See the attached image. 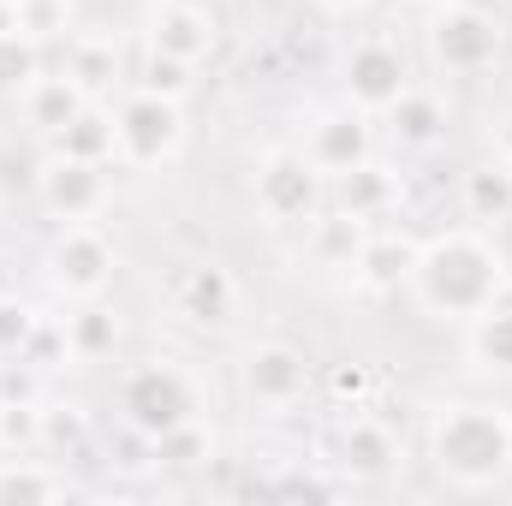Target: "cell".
I'll return each mask as SVG.
<instances>
[{
	"label": "cell",
	"mask_w": 512,
	"mask_h": 506,
	"mask_svg": "<svg viewBox=\"0 0 512 506\" xmlns=\"http://www.w3.org/2000/svg\"><path fill=\"white\" fill-rule=\"evenodd\" d=\"M316 6H322V12H334V18H352V12H364L370 0H316Z\"/></svg>",
	"instance_id": "e575fe53"
},
{
	"label": "cell",
	"mask_w": 512,
	"mask_h": 506,
	"mask_svg": "<svg viewBox=\"0 0 512 506\" xmlns=\"http://www.w3.org/2000/svg\"><path fill=\"white\" fill-rule=\"evenodd\" d=\"M12 30H24L18 24V0H0V36H12Z\"/></svg>",
	"instance_id": "d590c367"
},
{
	"label": "cell",
	"mask_w": 512,
	"mask_h": 506,
	"mask_svg": "<svg viewBox=\"0 0 512 506\" xmlns=\"http://www.w3.org/2000/svg\"><path fill=\"white\" fill-rule=\"evenodd\" d=\"M298 149H304L310 167L334 185L340 173H352V167H364V161L376 155V120L358 114L352 102H334V108L310 114V126H304V137H298Z\"/></svg>",
	"instance_id": "7c38bea8"
},
{
	"label": "cell",
	"mask_w": 512,
	"mask_h": 506,
	"mask_svg": "<svg viewBox=\"0 0 512 506\" xmlns=\"http://www.w3.org/2000/svg\"><path fill=\"white\" fill-rule=\"evenodd\" d=\"M501 292H512V268L507 251L495 245L489 227H441L417 245V262H411V298L435 316V322H453L465 328L477 310H489Z\"/></svg>",
	"instance_id": "6da1fadb"
},
{
	"label": "cell",
	"mask_w": 512,
	"mask_h": 506,
	"mask_svg": "<svg viewBox=\"0 0 512 506\" xmlns=\"http://www.w3.org/2000/svg\"><path fill=\"white\" fill-rule=\"evenodd\" d=\"M114 411L131 441H161L203 417V387L179 358H137L114 381Z\"/></svg>",
	"instance_id": "3957f363"
},
{
	"label": "cell",
	"mask_w": 512,
	"mask_h": 506,
	"mask_svg": "<svg viewBox=\"0 0 512 506\" xmlns=\"http://www.w3.org/2000/svg\"><path fill=\"white\" fill-rule=\"evenodd\" d=\"M233 381H239V399L262 411V417H286L310 399L316 387V358L298 346V340H280V334H262L239 352L233 364Z\"/></svg>",
	"instance_id": "8992f818"
},
{
	"label": "cell",
	"mask_w": 512,
	"mask_h": 506,
	"mask_svg": "<svg viewBox=\"0 0 512 506\" xmlns=\"http://www.w3.org/2000/svg\"><path fill=\"white\" fill-rule=\"evenodd\" d=\"M18 358H30V364H36V370H48V376H54V370H66V364H72L66 322H60V316H42V322H36V334L24 340V352H18Z\"/></svg>",
	"instance_id": "1f68e13d"
},
{
	"label": "cell",
	"mask_w": 512,
	"mask_h": 506,
	"mask_svg": "<svg viewBox=\"0 0 512 506\" xmlns=\"http://www.w3.org/2000/svg\"><path fill=\"white\" fill-rule=\"evenodd\" d=\"M417 233L411 227H370V239H364V256H358V268H352V286L358 292H370V298H393L399 286H411V262H417Z\"/></svg>",
	"instance_id": "9a60e30c"
},
{
	"label": "cell",
	"mask_w": 512,
	"mask_h": 506,
	"mask_svg": "<svg viewBox=\"0 0 512 506\" xmlns=\"http://www.w3.org/2000/svg\"><path fill=\"white\" fill-rule=\"evenodd\" d=\"M48 149L78 155V161H102V167H114V108H108V102H90L72 126H60L54 137H48Z\"/></svg>",
	"instance_id": "d4e9b609"
},
{
	"label": "cell",
	"mask_w": 512,
	"mask_h": 506,
	"mask_svg": "<svg viewBox=\"0 0 512 506\" xmlns=\"http://www.w3.org/2000/svg\"><path fill=\"white\" fill-rule=\"evenodd\" d=\"M60 72H66L84 96L108 102L114 84H120V42H114L108 30H72V36H66V54H60Z\"/></svg>",
	"instance_id": "d6986e66"
},
{
	"label": "cell",
	"mask_w": 512,
	"mask_h": 506,
	"mask_svg": "<svg viewBox=\"0 0 512 506\" xmlns=\"http://www.w3.org/2000/svg\"><path fill=\"white\" fill-rule=\"evenodd\" d=\"M137 90H155V96H167V102H191V90H197V66H185V60H173V54H149L143 48V60H137V78H131Z\"/></svg>",
	"instance_id": "484cf974"
},
{
	"label": "cell",
	"mask_w": 512,
	"mask_h": 506,
	"mask_svg": "<svg viewBox=\"0 0 512 506\" xmlns=\"http://www.w3.org/2000/svg\"><path fill=\"white\" fill-rule=\"evenodd\" d=\"M84 435H90V423H84V411L78 405H42V453H78L84 447Z\"/></svg>",
	"instance_id": "4dcf8cb0"
},
{
	"label": "cell",
	"mask_w": 512,
	"mask_h": 506,
	"mask_svg": "<svg viewBox=\"0 0 512 506\" xmlns=\"http://www.w3.org/2000/svg\"><path fill=\"white\" fill-rule=\"evenodd\" d=\"M36 322H42V310H36L30 298L0 292V358H18V352H24V340L36 334Z\"/></svg>",
	"instance_id": "d6a6232c"
},
{
	"label": "cell",
	"mask_w": 512,
	"mask_h": 506,
	"mask_svg": "<svg viewBox=\"0 0 512 506\" xmlns=\"http://www.w3.org/2000/svg\"><path fill=\"white\" fill-rule=\"evenodd\" d=\"M167 304H173V316H179V322H191V328H203V334H209V328H227V322L239 316L245 286H239V274H233L227 262L203 256V262H185V268L173 274Z\"/></svg>",
	"instance_id": "4fadbf2b"
},
{
	"label": "cell",
	"mask_w": 512,
	"mask_h": 506,
	"mask_svg": "<svg viewBox=\"0 0 512 506\" xmlns=\"http://www.w3.org/2000/svg\"><path fill=\"white\" fill-rule=\"evenodd\" d=\"M42 274L66 304L108 298V286L120 274V245L96 221H66V227H54V239L42 251Z\"/></svg>",
	"instance_id": "ba28073f"
},
{
	"label": "cell",
	"mask_w": 512,
	"mask_h": 506,
	"mask_svg": "<svg viewBox=\"0 0 512 506\" xmlns=\"http://www.w3.org/2000/svg\"><path fill=\"white\" fill-rule=\"evenodd\" d=\"M399 459H405V441H399V429L376 417V411H364V405H352V417H340V429H334V471L358 489V483H387L393 471H399Z\"/></svg>",
	"instance_id": "8fae6325"
},
{
	"label": "cell",
	"mask_w": 512,
	"mask_h": 506,
	"mask_svg": "<svg viewBox=\"0 0 512 506\" xmlns=\"http://www.w3.org/2000/svg\"><path fill=\"white\" fill-rule=\"evenodd\" d=\"M411 84H417V78H411L405 48H399L393 36H364V42H352V54H346V66H340V102H352V108L370 114V120H382Z\"/></svg>",
	"instance_id": "30bf717a"
},
{
	"label": "cell",
	"mask_w": 512,
	"mask_h": 506,
	"mask_svg": "<svg viewBox=\"0 0 512 506\" xmlns=\"http://www.w3.org/2000/svg\"><path fill=\"white\" fill-rule=\"evenodd\" d=\"M376 126H387V143L399 149V155H429V149H441L447 143V102L435 96V90H423V84H411L393 108H387Z\"/></svg>",
	"instance_id": "e0dca14e"
},
{
	"label": "cell",
	"mask_w": 512,
	"mask_h": 506,
	"mask_svg": "<svg viewBox=\"0 0 512 506\" xmlns=\"http://www.w3.org/2000/svg\"><path fill=\"white\" fill-rule=\"evenodd\" d=\"M304 233H310V262H316V268L352 280V268H358V256H364V239H370V221H358V215H346V209L328 203Z\"/></svg>",
	"instance_id": "7402d4cb"
},
{
	"label": "cell",
	"mask_w": 512,
	"mask_h": 506,
	"mask_svg": "<svg viewBox=\"0 0 512 506\" xmlns=\"http://www.w3.org/2000/svg\"><path fill=\"white\" fill-rule=\"evenodd\" d=\"M149 459H155L161 471H191V465L215 459V435H209V429H203V417H197V423H185V429H173V435L149 441Z\"/></svg>",
	"instance_id": "4316f807"
},
{
	"label": "cell",
	"mask_w": 512,
	"mask_h": 506,
	"mask_svg": "<svg viewBox=\"0 0 512 506\" xmlns=\"http://www.w3.org/2000/svg\"><path fill=\"white\" fill-rule=\"evenodd\" d=\"M489 155H495L501 167H512V108L495 120V126H489Z\"/></svg>",
	"instance_id": "836d02e7"
},
{
	"label": "cell",
	"mask_w": 512,
	"mask_h": 506,
	"mask_svg": "<svg viewBox=\"0 0 512 506\" xmlns=\"http://www.w3.org/2000/svg\"><path fill=\"white\" fill-rule=\"evenodd\" d=\"M429 471L453 495H495L512 483V411L495 399H441L423 429Z\"/></svg>",
	"instance_id": "7a4b0ae2"
},
{
	"label": "cell",
	"mask_w": 512,
	"mask_h": 506,
	"mask_svg": "<svg viewBox=\"0 0 512 506\" xmlns=\"http://www.w3.org/2000/svg\"><path fill=\"white\" fill-rule=\"evenodd\" d=\"M137 30H143V48H149V54H173V60H185V66H203V60H215V48H221V24H215L209 6H197V0H149Z\"/></svg>",
	"instance_id": "5bb4252c"
},
{
	"label": "cell",
	"mask_w": 512,
	"mask_h": 506,
	"mask_svg": "<svg viewBox=\"0 0 512 506\" xmlns=\"http://www.w3.org/2000/svg\"><path fill=\"white\" fill-rule=\"evenodd\" d=\"M114 203V179L102 161H78V155H60L48 149L36 161V209L66 227V221H102Z\"/></svg>",
	"instance_id": "9c48e42d"
},
{
	"label": "cell",
	"mask_w": 512,
	"mask_h": 506,
	"mask_svg": "<svg viewBox=\"0 0 512 506\" xmlns=\"http://www.w3.org/2000/svg\"><path fill=\"white\" fill-rule=\"evenodd\" d=\"M78 18V0H18V24L36 42H66Z\"/></svg>",
	"instance_id": "f1b7e54d"
},
{
	"label": "cell",
	"mask_w": 512,
	"mask_h": 506,
	"mask_svg": "<svg viewBox=\"0 0 512 506\" xmlns=\"http://www.w3.org/2000/svg\"><path fill=\"white\" fill-rule=\"evenodd\" d=\"M399 191H405V173H399L393 161H382V155H370L364 167H352V173H340V179L328 185L334 209H346V215H358V221H370V227L393 221Z\"/></svg>",
	"instance_id": "2e32d148"
},
{
	"label": "cell",
	"mask_w": 512,
	"mask_h": 506,
	"mask_svg": "<svg viewBox=\"0 0 512 506\" xmlns=\"http://www.w3.org/2000/svg\"><path fill=\"white\" fill-rule=\"evenodd\" d=\"M42 405L48 399H0V453H42Z\"/></svg>",
	"instance_id": "83f0119b"
},
{
	"label": "cell",
	"mask_w": 512,
	"mask_h": 506,
	"mask_svg": "<svg viewBox=\"0 0 512 506\" xmlns=\"http://www.w3.org/2000/svg\"><path fill=\"white\" fill-rule=\"evenodd\" d=\"M411 6H423V12H441V6H459V0H411Z\"/></svg>",
	"instance_id": "74e56055"
},
{
	"label": "cell",
	"mask_w": 512,
	"mask_h": 506,
	"mask_svg": "<svg viewBox=\"0 0 512 506\" xmlns=\"http://www.w3.org/2000/svg\"><path fill=\"white\" fill-rule=\"evenodd\" d=\"M78 495L60 459L42 453H0V501H66Z\"/></svg>",
	"instance_id": "cb8c5ba5"
},
{
	"label": "cell",
	"mask_w": 512,
	"mask_h": 506,
	"mask_svg": "<svg viewBox=\"0 0 512 506\" xmlns=\"http://www.w3.org/2000/svg\"><path fill=\"white\" fill-rule=\"evenodd\" d=\"M90 102H96V96H84V90H78L60 66H54V72H36V78L18 90V114H24V126L36 131L42 143H48L60 126H72Z\"/></svg>",
	"instance_id": "ac0fdd59"
},
{
	"label": "cell",
	"mask_w": 512,
	"mask_h": 506,
	"mask_svg": "<svg viewBox=\"0 0 512 506\" xmlns=\"http://www.w3.org/2000/svg\"><path fill=\"white\" fill-rule=\"evenodd\" d=\"M251 203L268 227H310L322 209H328V179L310 167V155L298 143H274L256 155L251 173Z\"/></svg>",
	"instance_id": "52a82bcc"
},
{
	"label": "cell",
	"mask_w": 512,
	"mask_h": 506,
	"mask_svg": "<svg viewBox=\"0 0 512 506\" xmlns=\"http://www.w3.org/2000/svg\"><path fill=\"white\" fill-rule=\"evenodd\" d=\"M60 322H66L72 364H108V358L120 352V340H126V328H120V310H114L108 298H84V304H72Z\"/></svg>",
	"instance_id": "44dd1931"
},
{
	"label": "cell",
	"mask_w": 512,
	"mask_h": 506,
	"mask_svg": "<svg viewBox=\"0 0 512 506\" xmlns=\"http://www.w3.org/2000/svg\"><path fill=\"white\" fill-rule=\"evenodd\" d=\"M114 108V167H126V173H161V167H173L179 155H185V102H167V96H155V90H137L131 84L120 102H108Z\"/></svg>",
	"instance_id": "277c9868"
},
{
	"label": "cell",
	"mask_w": 512,
	"mask_h": 506,
	"mask_svg": "<svg viewBox=\"0 0 512 506\" xmlns=\"http://www.w3.org/2000/svg\"><path fill=\"white\" fill-rule=\"evenodd\" d=\"M465 358L489 381H512V292H501L489 310L465 322Z\"/></svg>",
	"instance_id": "ffe728a7"
},
{
	"label": "cell",
	"mask_w": 512,
	"mask_h": 506,
	"mask_svg": "<svg viewBox=\"0 0 512 506\" xmlns=\"http://www.w3.org/2000/svg\"><path fill=\"white\" fill-rule=\"evenodd\" d=\"M423 54L441 78H489L507 54V30L489 6L459 0L423 18Z\"/></svg>",
	"instance_id": "5b68a950"
},
{
	"label": "cell",
	"mask_w": 512,
	"mask_h": 506,
	"mask_svg": "<svg viewBox=\"0 0 512 506\" xmlns=\"http://www.w3.org/2000/svg\"><path fill=\"white\" fill-rule=\"evenodd\" d=\"M36 72H48L42 66V42L36 36H24V30H12V36H0V90H24Z\"/></svg>",
	"instance_id": "f546056e"
},
{
	"label": "cell",
	"mask_w": 512,
	"mask_h": 506,
	"mask_svg": "<svg viewBox=\"0 0 512 506\" xmlns=\"http://www.w3.org/2000/svg\"><path fill=\"white\" fill-rule=\"evenodd\" d=\"M334 387H340V393H364V370H340Z\"/></svg>",
	"instance_id": "8d00e7d4"
},
{
	"label": "cell",
	"mask_w": 512,
	"mask_h": 506,
	"mask_svg": "<svg viewBox=\"0 0 512 506\" xmlns=\"http://www.w3.org/2000/svg\"><path fill=\"white\" fill-rule=\"evenodd\" d=\"M459 215L471 227H489V233L501 221H512V167H501L495 155L477 161V167H465L459 173Z\"/></svg>",
	"instance_id": "603a6c76"
}]
</instances>
